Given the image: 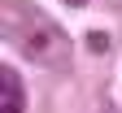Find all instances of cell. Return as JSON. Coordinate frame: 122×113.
<instances>
[{
    "label": "cell",
    "instance_id": "3",
    "mask_svg": "<svg viewBox=\"0 0 122 113\" xmlns=\"http://www.w3.org/2000/svg\"><path fill=\"white\" fill-rule=\"evenodd\" d=\"M66 5H87V0H66Z\"/></svg>",
    "mask_w": 122,
    "mask_h": 113
},
{
    "label": "cell",
    "instance_id": "2",
    "mask_svg": "<svg viewBox=\"0 0 122 113\" xmlns=\"http://www.w3.org/2000/svg\"><path fill=\"white\" fill-rule=\"evenodd\" d=\"M26 109V87L13 65H0V113H22Z\"/></svg>",
    "mask_w": 122,
    "mask_h": 113
},
{
    "label": "cell",
    "instance_id": "1",
    "mask_svg": "<svg viewBox=\"0 0 122 113\" xmlns=\"http://www.w3.org/2000/svg\"><path fill=\"white\" fill-rule=\"evenodd\" d=\"M0 39L44 70L70 65V35L30 0H0Z\"/></svg>",
    "mask_w": 122,
    "mask_h": 113
}]
</instances>
